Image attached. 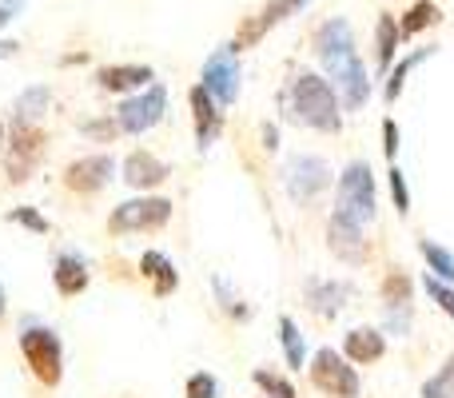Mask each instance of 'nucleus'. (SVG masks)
Instances as JSON below:
<instances>
[{
    "label": "nucleus",
    "mask_w": 454,
    "mask_h": 398,
    "mask_svg": "<svg viewBox=\"0 0 454 398\" xmlns=\"http://www.w3.org/2000/svg\"><path fill=\"white\" fill-rule=\"evenodd\" d=\"M287 104L295 112L299 124L315 128V132H339L343 128V116H339V92L331 80L315 76V72H299L291 80Z\"/></svg>",
    "instance_id": "f257e3e1"
},
{
    "label": "nucleus",
    "mask_w": 454,
    "mask_h": 398,
    "mask_svg": "<svg viewBox=\"0 0 454 398\" xmlns=\"http://www.w3.org/2000/svg\"><path fill=\"white\" fill-rule=\"evenodd\" d=\"M20 355H24V363H28L32 378H36L40 386H60V378H64V343L52 327H44V323H28V327L20 331Z\"/></svg>",
    "instance_id": "f03ea898"
},
{
    "label": "nucleus",
    "mask_w": 454,
    "mask_h": 398,
    "mask_svg": "<svg viewBox=\"0 0 454 398\" xmlns=\"http://www.w3.org/2000/svg\"><path fill=\"white\" fill-rule=\"evenodd\" d=\"M335 211L347 215L351 223H359V227H367L371 219H375L379 207H375V172H371V164L355 160V164L343 168V176H339Z\"/></svg>",
    "instance_id": "7ed1b4c3"
},
{
    "label": "nucleus",
    "mask_w": 454,
    "mask_h": 398,
    "mask_svg": "<svg viewBox=\"0 0 454 398\" xmlns=\"http://www.w3.org/2000/svg\"><path fill=\"white\" fill-rule=\"evenodd\" d=\"M172 223V199L164 196H140V199H124L112 207L108 215V231L112 235H136V231H160Z\"/></svg>",
    "instance_id": "20e7f679"
},
{
    "label": "nucleus",
    "mask_w": 454,
    "mask_h": 398,
    "mask_svg": "<svg viewBox=\"0 0 454 398\" xmlns=\"http://www.w3.org/2000/svg\"><path fill=\"white\" fill-rule=\"evenodd\" d=\"M323 68H327L331 84H335V92H339V104H343L347 112H359L363 104L371 100V76H367V64L359 60V48L323 60Z\"/></svg>",
    "instance_id": "39448f33"
},
{
    "label": "nucleus",
    "mask_w": 454,
    "mask_h": 398,
    "mask_svg": "<svg viewBox=\"0 0 454 398\" xmlns=\"http://www.w3.org/2000/svg\"><path fill=\"white\" fill-rule=\"evenodd\" d=\"M311 383L319 386L323 394H331V398H359V391H363V383H359V375H355L351 359H347V355H339L335 347H319V351H315Z\"/></svg>",
    "instance_id": "423d86ee"
},
{
    "label": "nucleus",
    "mask_w": 454,
    "mask_h": 398,
    "mask_svg": "<svg viewBox=\"0 0 454 398\" xmlns=\"http://www.w3.org/2000/svg\"><path fill=\"white\" fill-rule=\"evenodd\" d=\"M168 112V88L164 84H148L140 88L136 96H128V100H120L116 108V120H120V132L128 136H144L152 132V128L164 120Z\"/></svg>",
    "instance_id": "0eeeda50"
},
{
    "label": "nucleus",
    "mask_w": 454,
    "mask_h": 398,
    "mask_svg": "<svg viewBox=\"0 0 454 398\" xmlns=\"http://www.w3.org/2000/svg\"><path fill=\"white\" fill-rule=\"evenodd\" d=\"M239 80H243V68H239V48L235 44H220L204 60V72H200V84H204L223 108L235 104V96H239Z\"/></svg>",
    "instance_id": "6e6552de"
},
{
    "label": "nucleus",
    "mask_w": 454,
    "mask_h": 398,
    "mask_svg": "<svg viewBox=\"0 0 454 398\" xmlns=\"http://www.w3.org/2000/svg\"><path fill=\"white\" fill-rule=\"evenodd\" d=\"M331 164L323 156H291L287 160V168H283V188H287V196L295 199V203H307V199H315L319 191H327L331 188Z\"/></svg>",
    "instance_id": "1a4fd4ad"
},
{
    "label": "nucleus",
    "mask_w": 454,
    "mask_h": 398,
    "mask_svg": "<svg viewBox=\"0 0 454 398\" xmlns=\"http://www.w3.org/2000/svg\"><path fill=\"white\" fill-rule=\"evenodd\" d=\"M40 156H44V132L36 124H12V144H8V180L24 183L32 180Z\"/></svg>",
    "instance_id": "9d476101"
},
{
    "label": "nucleus",
    "mask_w": 454,
    "mask_h": 398,
    "mask_svg": "<svg viewBox=\"0 0 454 398\" xmlns=\"http://www.w3.org/2000/svg\"><path fill=\"white\" fill-rule=\"evenodd\" d=\"M311 4H315V0H271V4H267L259 16H251V20H243V24H239V32H235L231 44L239 48V52H243V48H255L259 40H263L267 32L275 28V24L291 20V16H299L303 8H311Z\"/></svg>",
    "instance_id": "9b49d317"
},
{
    "label": "nucleus",
    "mask_w": 454,
    "mask_h": 398,
    "mask_svg": "<svg viewBox=\"0 0 454 398\" xmlns=\"http://www.w3.org/2000/svg\"><path fill=\"white\" fill-rule=\"evenodd\" d=\"M112 180H116V160L112 156H84L64 168V183H68V191H76V196H96V191H104Z\"/></svg>",
    "instance_id": "f8f14e48"
},
{
    "label": "nucleus",
    "mask_w": 454,
    "mask_h": 398,
    "mask_svg": "<svg viewBox=\"0 0 454 398\" xmlns=\"http://www.w3.org/2000/svg\"><path fill=\"white\" fill-rule=\"evenodd\" d=\"M188 104H192V120H196V148L200 152H207L215 140H220V132H223V104L215 100L212 92H207L204 84H196L188 92Z\"/></svg>",
    "instance_id": "ddd939ff"
},
{
    "label": "nucleus",
    "mask_w": 454,
    "mask_h": 398,
    "mask_svg": "<svg viewBox=\"0 0 454 398\" xmlns=\"http://www.w3.org/2000/svg\"><path fill=\"white\" fill-rule=\"evenodd\" d=\"M327 247H331V255H339L343 263H363V259H367L363 227L351 223L347 215H339V211H331V219H327Z\"/></svg>",
    "instance_id": "4468645a"
},
{
    "label": "nucleus",
    "mask_w": 454,
    "mask_h": 398,
    "mask_svg": "<svg viewBox=\"0 0 454 398\" xmlns=\"http://www.w3.org/2000/svg\"><path fill=\"white\" fill-rule=\"evenodd\" d=\"M156 80V72L148 64H108V68L96 72V84L104 92H116V96H128V92H140Z\"/></svg>",
    "instance_id": "2eb2a0df"
},
{
    "label": "nucleus",
    "mask_w": 454,
    "mask_h": 398,
    "mask_svg": "<svg viewBox=\"0 0 454 398\" xmlns=\"http://www.w3.org/2000/svg\"><path fill=\"white\" fill-rule=\"evenodd\" d=\"M351 295H355V287L351 283H339V279H311L307 283V307H311L315 315H323V319H335Z\"/></svg>",
    "instance_id": "dca6fc26"
},
{
    "label": "nucleus",
    "mask_w": 454,
    "mask_h": 398,
    "mask_svg": "<svg viewBox=\"0 0 454 398\" xmlns=\"http://www.w3.org/2000/svg\"><path fill=\"white\" fill-rule=\"evenodd\" d=\"M168 176H172V168H168L160 156H152V152H132V156L124 160V183L136 191L160 188Z\"/></svg>",
    "instance_id": "f3484780"
},
{
    "label": "nucleus",
    "mask_w": 454,
    "mask_h": 398,
    "mask_svg": "<svg viewBox=\"0 0 454 398\" xmlns=\"http://www.w3.org/2000/svg\"><path fill=\"white\" fill-rule=\"evenodd\" d=\"M52 283L56 291H60L64 299H76L88 291V283H92V275H88V263L76 255V251H60L52 263Z\"/></svg>",
    "instance_id": "a211bd4d"
},
{
    "label": "nucleus",
    "mask_w": 454,
    "mask_h": 398,
    "mask_svg": "<svg viewBox=\"0 0 454 398\" xmlns=\"http://www.w3.org/2000/svg\"><path fill=\"white\" fill-rule=\"evenodd\" d=\"M315 56L319 60H331V56H343L355 48V32H351V20L347 16H331V20H323L319 28H315Z\"/></svg>",
    "instance_id": "6ab92c4d"
},
{
    "label": "nucleus",
    "mask_w": 454,
    "mask_h": 398,
    "mask_svg": "<svg viewBox=\"0 0 454 398\" xmlns=\"http://www.w3.org/2000/svg\"><path fill=\"white\" fill-rule=\"evenodd\" d=\"M140 271H144V279H152V291H156L160 299L176 295V287H180V271H176V263L164 255V251H144Z\"/></svg>",
    "instance_id": "aec40b11"
},
{
    "label": "nucleus",
    "mask_w": 454,
    "mask_h": 398,
    "mask_svg": "<svg viewBox=\"0 0 454 398\" xmlns=\"http://www.w3.org/2000/svg\"><path fill=\"white\" fill-rule=\"evenodd\" d=\"M343 355L351 363H379L387 355V335L375 327H355L343 339Z\"/></svg>",
    "instance_id": "412c9836"
},
{
    "label": "nucleus",
    "mask_w": 454,
    "mask_h": 398,
    "mask_svg": "<svg viewBox=\"0 0 454 398\" xmlns=\"http://www.w3.org/2000/svg\"><path fill=\"white\" fill-rule=\"evenodd\" d=\"M403 48V36H399V20H395L391 12H383L375 20V72L379 76H387L395 64V56H399Z\"/></svg>",
    "instance_id": "4be33fe9"
},
{
    "label": "nucleus",
    "mask_w": 454,
    "mask_h": 398,
    "mask_svg": "<svg viewBox=\"0 0 454 398\" xmlns=\"http://www.w3.org/2000/svg\"><path fill=\"white\" fill-rule=\"evenodd\" d=\"M431 56H439V44H431V48H415V52H407L403 60H395L391 64V72H387V88H383V100L387 104H395L403 96V88H407V76L419 68V64H427Z\"/></svg>",
    "instance_id": "5701e85b"
},
{
    "label": "nucleus",
    "mask_w": 454,
    "mask_h": 398,
    "mask_svg": "<svg viewBox=\"0 0 454 398\" xmlns=\"http://www.w3.org/2000/svg\"><path fill=\"white\" fill-rule=\"evenodd\" d=\"M48 104H52V88L48 84L24 88V92L16 96V104H12V124H40L44 112H48Z\"/></svg>",
    "instance_id": "b1692460"
},
{
    "label": "nucleus",
    "mask_w": 454,
    "mask_h": 398,
    "mask_svg": "<svg viewBox=\"0 0 454 398\" xmlns=\"http://www.w3.org/2000/svg\"><path fill=\"white\" fill-rule=\"evenodd\" d=\"M434 24H442V8L434 4V0H419V4H411L407 16L399 20V36L403 40H415L419 32L434 28Z\"/></svg>",
    "instance_id": "393cba45"
},
{
    "label": "nucleus",
    "mask_w": 454,
    "mask_h": 398,
    "mask_svg": "<svg viewBox=\"0 0 454 398\" xmlns=\"http://www.w3.org/2000/svg\"><path fill=\"white\" fill-rule=\"evenodd\" d=\"M279 339H283V355H287V367L299 371L307 363V343H303V331H299V323L291 319V315H283L279 319Z\"/></svg>",
    "instance_id": "a878e982"
},
{
    "label": "nucleus",
    "mask_w": 454,
    "mask_h": 398,
    "mask_svg": "<svg viewBox=\"0 0 454 398\" xmlns=\"http://www.w3.org/2000/svg\"><path fill=\"white\" fill-rule=\"evenodd\" d=\"M212 291H215V299H220V311L227 315V319H251L247 299H243L227 279H220V275H215V279H212Z\"/></svg>",
    "instance_id": "bb28decb"
},
{
    "label": "nucleus",
    "mask_w": 454,
    "mask_h": 398,
    "mask_svg": "<svg viewBox=\"0 0 454 398\" xmlns=\"http://www.w3.org/2000/svg\"><path fill=\"white\" fill-rule=\"evenodd\" d=\"M419 251H423V259H427V267H431V275H439V279H447L454 283V255L442 243H434V239H423L419 243Z\"/></svg>",
    "instance_id": "cd10ccee"
},
{
    "label": "nucleus",
    "mask_w": 454,
    "mask_h": 398,
    "mask_svg": "<svg viewBox=\"0 0 454 398\" xmlns=\"http://www.w3.org/2000/svg\"><path fill=\"white\" fill-rule=\"evenodd\" d=\"M423 398H454V355L423 383Z\"/></svg>",
    "instance_id": "c85d7f7f"
},
{
    "label": "nucleus",
    "mask_w": 454,
    "mask_h": 398,
    "mask_svg": "<svg viewBox=\"0 0 454 398\" xmlns=\"http://www.w3.org/2000/svg\"><path fill=\"white\" fill-rule=\"evenodd\" d=\"M383 303L387 307L411 303V279L403 271H387V279H383Z\"/></svg>",
    "instance_id": "c756f323"
},
{
    "label": "nucleus",
    "mask_w": 454,
    "mask_h": 398,
    "mask_svg": "<svg viewBox=\"0 0 454 398\" xmlns=\"http://www.w3.org/2000/svg\"><path fill=\"white\" fill-rule=\"evenodd\" d=\"M184 398H220V378L212 371H196L184 386Z\"/></svg>",
    "instance_id": "7c9ffc66"
},
{
    "label": "nucleus",
    "mask_w": 454,
    "mask_h": 398,
    "mask_svg": "<svg viewBox=\"0 0 454 398\" xmlns=\"http://www.w3.org/2000/svg\"><path fill=\"white\" fill-rule=\"evenodd\" d=\"M255 386L267 398H295V386H291L283 375H275V371H255Z\"/></svg>",
    "instance_id": "2f4dec72"
},
{
    "label": "nucleus",
    "mask_w": 454,
    "mask_h": 398,
    "mask_svg": "<svg viewBox=\"0 0 454 398\" xmlns=\"http://www.w3.org/2000/svg\"><path fill=\"white\" fill-rule=\"evenodd\" d=\"M4 219H8V223H20V227H28V231H36V235H48V231H52V223H48V219L40 215L36 207H12Z\"/></svg>",
    "instance_id": "473e14b6"
},
{
    "label": "nucleus",
    "mask_w": 454,
    "mask_h": 398,
    "mask_svg": "<svg viewBox=\"0 0 454 398\" xmlns=\"http://www.w3.org/2000/svg\"><path fill=\"white\" fill-rule=\"evenodd\" d=\"M423 287H427V295H431L434 303H439L442 311H447L450 319H454V291L447 287V279H439V275L427 271V275H423Z\"/></svg>",
    "instance_id": "72a5a7b5"
},
{
    "label": "nucleus",
    "mask_w": 454,
    "mask_h": 398,
    "mask_svg": "<svg viewBox=\"0 0 454 398\" xmlns=\"http://www.w3.org/2000/svg\"><path fill=\"white\" fill-rule=\"evenodd\" d=\"M411 323H415V311H411V303L387 307V331H391V335H403V339H407V335H411Z\"/></svg>",
    "instance_id": "f704fd0d"
},
{
    "label": "nucleus",
    "mask_w": 454,
    "mask_h": 398,
    "mask_svg": "<svg viewBox=\"0 0 454 398\" xmlns=\"http://www.w3.org/2000/svg\"><path fill=\"white\" fill-rule=\"evenodd\" d=\"M387 180H391V196H395V207H399V215H407V211H411V188H407V180H403V168L391 164Z\"/></svg>",
    "instance_id": "c9c22d12"
},
{
    "label": "nucleus",
    "mask_w": 454,
    "mask_h": 398,
    "mask_svg": "<svg viewBox=\"0 0 454 398\" xmlns=\"http://www.w3.org/2000/svg\"><path fill=\"white\" fill-rule=\"evenodd\" d=\"M120 132V120H88L84 124V136H96V140H112V136Z\"/></svg>",
    "instance_id": "e433bc0d"
},
{
    "label": "nucleus",
    "mask_w": 454,
    "mask_h": 398,
    "mask_svg": "<svg viewBox=\"0 0 454 398\" xmlns=\"http://www.w3.org/2000/svg\"><path fill=\"white\" fill-rule=\"evenodd\" d=\"M24 8H28V0H0V32H4L12 20H20Z\"/></svg>",
    "instance_id": "4c0bfd02"
},
{
    "label": "nucleus",
    "mask_w": 454,
    "mask_h": 398,
    "mask_svg": "<svg viewBox=\"0 0 454 398\" xmlns=\"http://www.w3.org/2000/svg\"><path fill=\"white\" fill-rule=\"evenodd\" d=\"M383 152L395 164V156H399V124H395V120H383Z\"/></svg>",
    "instance_id": "58836bf2"
},
{
    "label": "nucleus",
    "mask_w": 454,
    "mask_h": 398,
    "mask_svg": "<svg viewBox=\"0 0 454 398\" xmlns=\"http://www.w3.org/2000/svg\"><path fill=\"white\" fill-rule=\"evenodd\" d=\"M263 148H267V152H275V148H279V132H275L271 124L263 128Z\"/></svg>",
    "instance_id": "ea45409f"
},
{
    "label": "nucleus",
    "mask_w": 454,
    "mask_h": 398,
    "mask_svg": "<svg viewBox=\"0 0 454 398\" xmlns=\"http://www.w3.org/2000/svg\"><path fill=\"white\" fill-rule=\"evenodd\" d=\"M16 52H20L16 40H0V60H8V56H16Z\"/></svg>",
    "instance_id": "a19ab883"
},
{
    "label": "nucleus",
    "mask_w": 454,
    "mask_h": 398,
    "mask_svg": "<svg viewBox=\"0 0 454 398\" xmlns=\"http://www.w3.org/2000/svg\"><path fill=\"white\" fill-rule=\"evenodd\" d=\"M4 311H8V295H4V283H0V319H4Z\"/></svg>",
    "instance_id": "79ce46f5"
},
{
    "label": "nucleus",
    "mask_w": 454,
    "mask_h": 398,
    "mask_svg": "<svg viewBox=\"0 0 454 398\" xmlns=\"http://www.w3.org/2000/svg\"><path fill=\"white\" fill-rule=\"evenodd\" d=\"M0 156H4V124H0Z\"/></svg>",
    "instance_id": "37998d69"
}]
</instances>
